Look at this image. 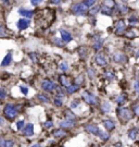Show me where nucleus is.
<instances>
[{
  "instance_id": "obj_47",
  "label": "nucleus",
  "mask_w": 139,
  "mask_h": 147,
  "mask_svg": "<svg viewBox=\"0 0 139 147\" xmlns=\"http://www.w3.org/2000/svg\"><path fill=\"white\" fill-rule=\"evenodd\" d=\"M87 73H88V76H89L90 79H93L95 75H96V71H95L93 69H88Z\"/></svg>"
},
{
  "instance_id": "obj_25",
  "label": "nucleus",
  "mask_w": 139,
  "mask_h": 147,
  "mask_svg": "<svg viewBox=\"0 0 139 147\" xmlns=\"http://www.w3.org/2000/svg\"><path fill=\"white\" fill-rule=\"evenodd\" d=\"M128 22H129V25L130 26H137L139 24V19L137 16H132L128 18Z\"/></svg>"
},
{
  "instance_id": "obj_34",
  "label": "nucleus",
  "mask_w": 139,
  "mask_h": 147,
  "mask_svg": "<svg viewBox=\"0 0 139 147\" xmlns=\"http://www.w3.org/2000/svg\"><path fill=\"white\" fill-rule=\"evenodd\" d=\"M126 101V95H120L119 97L116 98V104L118 105H123L124 102Z\"/></svg>"
},
{
  "instance_id": "obj_13",
  "label": "nucleus",
  "mask_w": 139,
  "mask_h": 147,
  "mask_svg": "<svg viewBox=\"0 0 139 147\" xmlns=\"http://www.w3.org/2000/svg\"><path fill=\"white\" fill-rule=\"evenodd\" d=\"M95 42H93V50H96V51H99L101 48L103 47V44H104V39L103 38H100V37L98 36H96L95 37Z\"/></svg>"
},
{
  "instance_id": "obj_2",
  "label": "nucleus",
  "mask_w": 139,
  "mask_h": 147,
  "mask_svg": "<svg viewBox=\"0 0 139 147\" xmlns=\"http://www.w3.org/2000/svg\"><path fill=\"white\" fill-rule=\"evenodd\" d=\"M118 116H119V119L122 122L126 123L133 119L134 117V112L133 110H130L128 108H124V107H120L118 109Z\"/></svg>"
},
{
  "instance_id": "obj_58",
  "label": "nucleus",
  "mask_w": 139,
  "mask_h": 147,
  "mask_svg": "<svg viewBox=\"0 0 139 147\" xmlns=\"http://www.w3.org/2000/svg\"><path fill=\"white\" fill-rule=\"evenodd\" d=\"M122 1H123V2H127V1H128V0H122Z\"/></svg>"
},
{
  "instance_id": "obj_9",
  "label": "nucleus",
  "mask_w": 139,
  "mask_h": 147,
  "mask_svg": "<svg viewBox=\"0 0 139 147\" xmlns=\"http://www.w3.org/2000/svg\"><path fill=\"white\" fill-rule=\"evenodd\" d=\"M95 62H96V64H98L99 67H107L108 65V60H107V58L104 57V55H102V53L96 55Z\"/></svg>"
},
{
  "instance_id": "obj_8",
  "label": "nucleus",
  "mask_w": 139,
  "mask_h": 147,
  "mask_svg": "<svg viewBox=\"0 0 139 147\" xmlns=\"http://www.w3.org/2000/svg\"><path fill=\"white\" fill-rule=\"evenodd\" d=\"M22 132H23V135L26 137L33 136L34 135V124L33 123H27V124H25L24 127H23V130H22Z\"/></svg>"
},
{
  "instance_id": "obj_26",
  "label": "nucleus",
  "mask_w": 139,
  "mask_h": 147,
  "mask_svg": "<svg viewBox=\"0 0 139 147\" xmlns=\"http://www.w3.org/2000/svg\"><path fill=\"white\" fill-rule=\"evenodd\" d=\"M53 136L56 138H63V137L66 136V132L63 131V130H56L53 132Z\"/></svg>"
},
{
  "instance_id": "obj_49",
  "label": "nucleus",
  "mask_w": 139,
  "mask_h": 147,
  "mask_svg": "<svg viewBox=\"0 0 139 147\" xmlns=\"http://www.w3.org/2000/svg\"><path fill=\"white\" fill-rule=\"evenodd\" d=\"M83 82H84V75H79V76H77L76 80H75V84H77V85H81Z\"/></svg>"
},
{
  "instance_id": "obj_19",
  "label": "nucleus",
  "mask_w": 139,
  "mask_h": 147,
  "mask_svg": "<svg viewBox=\"0 0 139 147\" xmlns=\"http://www.w3.org/2000/svg\"><path fill=\"white\" fill-rule=\"evenodd\" d=\"M59 81H60V83H61L62 86L67 87L68 85H71V80H70V78L66 76V75H64V74L59 76Z\"/></svg>"
},
{
  "instance_id": "obj_56",
  "label": "nucleus",
  "mask_w": 139,
  "mask_h": 147,
  "mask_svg": "<svg viewBox=\"0 0 139 147\" xmlns=\"http://www.w3.org/2000/svg\"><path fill=\"white\" fill-rule=\"evenodd\" d=\"M31 147H41L40 144H38V143H36V144H34V145H32Z\"/></svg>"
},
{
  "instance_id": "obj_24",
  "label": "nucleus",
  "mask_w": 139,
  "mask_h": 147,
  "mask_svg": "<svg viewBox=\"0 0 139 147\" xmlns=\"http://www.w3.org/2000/svg\"><path fill=\"white\" fill-rule=\"evenodd\" d=\"M137 135H138V130H137L136 127H134V129H130V130L128 131V137L130 138V140L135 141V140L137 138Z\"/></svg>"
},
{
  "instance_id": "obj_21",
  "label": "nucleus",
  "mask_w": 139,
  "mask_h": 147,
  "mask_svg": "<svg viewBox=\"0 0 139 147\" xmlns=\"http://www.w3.org/2000/svg\"><path fill=\"white\" fill-rule=\"evenodd\" d=\"M115 8H118L120 14H122V16L126 14V13L129 11V8L127 7V5H115Z\"/></svg>"
},
{
  "instance_id": "obj_55",
  "label": "nucleus",
  "mask_w": 139,
  "mask_h": 147,
  "mask_svg": "<svg viewBox=\"0 0 139 147\" xmlns=\"http://www.w3.org/2000/svg\"><path fill=\"white\" fill-rule=\"evenodd\" d=\"M3 145H5V138L0 137V147H3Z\"/></svg>"
},
{
  "instance_id": "obj_5",
  "label": "nucleus",
  "mask_w": 139,
  "mask_h": 147,
  "mask_svg": "<svg viewBox=\"0 0 139 147\" xmlns=\"http://www.w3.org/2000/svg\"><path fill=\"white\" fill-rule=\"evenodd\" d=\"M56 88H57V84L50 80H45L41 82V89L47 93H52L56 90Z\"/></svg>"
},
{
  "instance_id": "obj_43",
  "label": "nucleus",
  "mask_w": 139,
  "mask_h": 147,
  "mask_svg": "<svg viewBox=\"0 0 139 147\" xmlns=\"http://www.w3.org/2000/svg\"><path fill=\"white\" fill-rule=\"evenodd\" d=\"M20 90H21V93L24 95V96H26V95L28 94V87H27V86H25V85H21Z\"/></svg>"
},
{
  "instance_id": "obj_54",
  "label": "nucleus",
  "mask_w": 139,
  "mask_h": 147,
  "mask_svg": "<svg viewBox=\"0 0 139 147\" xmlns=\"http://www.w3.org/2000/svg\"><path fill=\"white\" fill-rule=\"evenodd\" d=\"M5 124V117L0 116V126H3Z\"/></svg>"
},
{
  "instance_id": "obj_39",
  "label": "nucleus",
  "mask_w": 139,
  "mask_h": 147,
  "mask_svg": "<svg viewBox=\"0 0 139 147\" xmlns=\"http://www.w3.org/2000/svg\"><path fill=\"white\" fill-rule=\"evenodd\" d=\"M24 125H25V121L24 120H19L16 122V129H17L19 131H22Z\"/></svg>"
},
{
  "instance_id": "obj_37",
  "label": "nucleus",
  "mask_w": 139,
  "mask_h": 147,
  "mask_svg": "<svg viewBox=\"0 0 139 147\" xmlns=\"http://www.w3.org/2000/svg\"><path fill=\"white\" fill-rule=\"evenodd\" d=\"M7 96H8V93H7L5 88L0 87V100H5L7 98Z\"/></svg>"
},
{
  "instance_id": "obj_45",
  "label": "nucleus",
  "mask_w": 139,
  "mask_h": 147,
  "mask_svg": "<svg viewBox=\"0 0 139 147\" xmlns=\"http://www.w3.org/2000/svg\"><path fill=\"white\" fill-rule=\"evenodd\" d=\"M53 104L57 106V107H61L62 105H63V101H62V99H60V98H54L53 99Z\"/></svg>"
},
{
  "instance_id": "obj_16",
  "label": "nucleus",
  "mask_w": 139,
  "mask_h": 147,
  "mask_svg": "<svg viewBox=\"0 0 139 147\" xmlns=\"http://www.w3.org/2000/svg\"><path fill=\"white\" fill-rule=\"evenodd\" d=\"M60 34H61V39L64 42H68L73 39L71 33H68V32L65 31V30H60Z\"/></svg>"
},
{
  "instance_id": "obj_38",
  "label": "nucleus",
  "mask_w": 139,
  "mask_h": 147,
  "mask_svg": "<svg viewBox=\"0 0 139 147\" xmlns=\"http://www.w3.org/2000/svg\"><path fill=\"white\" fill-rule=\"evenodd\" d=\"M60 70H61L62 72H66V71H68V64H67V62H65V61H63V62L60 63Z\"/></svg>"
},
{
  "instance_id": "obj_36",
  "label": "nucleus",
  "mask_w": 139,
  "mask_h": 147,
  "mask_svg": "<svg viewBox=\"0 0 139 147\" xmlns=\"http://www.w3.org/2000/svg\"><path fill=\"white\" fill-rule=\"evenodd\" d=\"M28 57H30V59H31L34 63L38 62V55H37L36 53H28Z\"/></svg>"
},
{
  "instance_id": "obj_41",
  "label": "nucleus",
  "mask_w": 139,
  "mask_h": 147,
  "mask_svg": "<svg viewBox=\"0 0 139 147\" xmlns=\"http://www.w3.org/2000/svg\"><path fill=\"white\" fill-rule=\"evenodd\" d=\"M103 5H108V7H110V8H112V9H114L115 8V2H114V0H105L104 2H103Z\"/></svg>"
},
{
  "instance_id": "obj_10",
  "label": "nucleus",
  "mask_w": 139,
  "mask_h": 147,
  "mask_svg": "<svg viewBox=\"0 0 139 147\" xmlns=\"http://www.w3.org/2000/svg\"><path fill=\"white\" fill-rule=\"evenodd\" d=\"M17 13H19L22 18H26V19H32V18L34 16V14H35V12L33 10L25 9V8H20V9L17 10Z\"/></svg>"
},
{
  "instance_id": "obj_20",
  "label": "nucleus",
  "mask_w": 139,
  "mask_h": 147,
  "mask_svg": "<svg viewBox=\"0 0 139 147\" xmlns=\"http://www.w3.org/2000/svg\"><path fill=\"white\" fill-rule=\"evenodd\" d=\"M78 56L81 58H86L88 56V48L86 46H81L78 48Z\"/></svg>"
},
{
  "instance_id": "obj_23",
  "label": "nucleus",
  "mask_w": 139,
  "mask_h": 147,
  "mask_svg": "<svg viewBox=\"0 0 139 147\" xmlns=\"http://www.w3.org/2000/svg\"><path fill=\"white\" fill-rule=\"evenodd\" d=\"M37 99L39 100L40 102H44V104H48L50 101V98L46 94H38L37 95Z\"/></svg>"
},
{
  "instance_id": "obj_53",
  "label": "nucleus",
  "mask_w": 139,
  "mask_h": 147,
  "mask_svg": "<svg viewBox=\"0 0 139 147\" xmlns=\"http://www.w3.org/2000/svg\"><path fill=\"white\" fill-rule=\"evenodd\" d=\"M62 2V0H49V3L51 5H60Z\"/></svg>"
},
{
  "instance_id": "obj_40",
  "label": "nucleus",
  "mask_w": 139,
  "mask_h": 147,
  "mask_svg": "<svg viewBox=\"0 0 139 147\" xmlns=\"http://www.w3.org/2000/svg\"><path fill=\"white\" fill-rule=\"evenodd\" d=\"M15 145V142L13 140H5V145L3 147H13Z\"/></svg>"
},
{
  "instance_id": "obj_3",
  "label": "nucleus",
  "mask_w": 139,
  "mask_h": 147,
  "mask_svg": "<svg viewBox=\"0 0 139 147\" xmlns=\"http://www.w3.org/2000/svg\"><path fill=\"white\" fill-rule=\"evenodd\" d=\"M71 10L75 16H85L88 12V7L84 2H78L72 5Z\"/></svg>"
},
{
  "instance_id": "obj_22",
  "label": "nucleus",
  "mask_w": 139,
  "mask_h": 147,
  "mask_svg": "<svg viewBox=\"0 0 139 147\" xmlns=\"http://www.w3.org/2000/svg\"><path fill=\"white\" fill-rule=\"evenodd\" d=\"M78 89H79V85L71 84L66 87V92H67V94H74V93H76V92H77Z\"/></svg>"
},
{
  "instance_id": "obj_60",
  "label": "nucleus",
  "mask_w": 139,
  "mask_h": 147,
  "mask_svg": "<svg viewBox=\"0 0 139 147\" xmlns=\"http://www.w3.org/2000/svg\"><path fill=\"white\" fill-rule=\"evenodd\" d=\"M138 99H139V98H138Z\"/></svg>"
},
{
  "instance_id": "obj_44",
  "label": "nucleus",
  "mask_w": 139,
  "mask_h": 147,
  "mask_svg": "<svg viewBox=\"0 0 139 147\" xmlns=\"http://www.w3.org/2000/svg\"><path fill=\"white\" fill-rule=\"evenodd\" d=\"M52 126H53V122L50 120L46 121V122H44V127L45 129H51Z\"/></svg>"
},
{
  "instance_id": "obj_18",
  "label": "nucleus",
  "mask_w": 139,
  "mask_h": 147,
  "mask_svg": "<svg viewBox=\"0 0 139 147\" xmlns=\"http://www.w3.org/2000/svg\"><path fill=\"white\" fill-rule=\"evenodd\" d=\"M113 10L114 9H112V8H110V7H108V5H102L100 7V11H101V13L104 14V16H111L113 14Z\"/></svg>"
},
{
  "instance_id": "obj_11",
  "label": "nucleus",
  "mask_w": 139,
  "mask_h": 147,
  "mask_svg": "<svg viewBox=\"0 0 139 147\" xmlns=\"http://www.w3.org/2000/svg\"><path fill=\"white\" fill-rule=\"evenodd\" d=\"M12 61H13V55H12V53L11 51H9V53L5 55V57H3V59H2V61H1V67L2 68H5V67H9L11 63H12Z\"/></svg>"
},
{
  "instance_id": "obj_12",
  "label": "nucleus",
  "mask_w": 139,
  "mask_h": 147,
  "mask_svg": "<svg viewBox=\"0 0 139 147\" xmlns=\"http://www.w3.org/2000/svg\"><path fill=\"white\" fill-rule=\"evenodd\" d=\"M113 60L116 63H124L127 61V57H126L123 53L118 51V53H115L113 55Z\"/></svg>"
},
{
  "instance_id": "obj_6",
  "label": "nucleus",
  "mask_w": 139,
  "mask_h": 147,
  "mask_svg": "<svg viewBox=\"0 0 139 147\" xmlns=\"http://www.w3.org/2000/svg\"><path fill=\"white\" fill-rule=\"evenodd\" d=\"M126 31V24L124 20H119L115 24V28H114V33L116 36H122Z\"/></svg>"
},
{
  "instance_id": "obj_48",
  "label": "nucleus",
  "mask_w": 139,
  "mask_h": 147,
  "mask_svg": "<svg viewBox=\"0 0 139 147\" xmlns=\"http://www.w3.org/2000/svg\"><path fill=\"white\" fill-rule=\"evenodd\" d=\"M0 3H1L2 7L7 8V7H9L11 5V0H0Z\"/></svg>"
},
{
  "instance_id": "obj_4",
  "label": "nucleus",
  "mask_w": 139,
  "mask_h": 147,
  "mask_svg": "<svg viewBox=\"0 0 139 147\" xmlns=\"http://www.w3.org/2000/svg\"><path fill=\"white\" fill-rule=\"evenodd\" d=\"M82 97H83V99L85 100V102H87L88 105L97 106L99 104L98 98L93 94H91L90 92H84L82 94Z\"/></svg>"
},
{
  "instance_id": "obj_35",
  "label": "nucleus",
  "mask_w": 139,
  "mask_h": 147,
  "mask_svg": "<svg viewBox=\"0 0 139 147\" xmlns=\"http://www.w3.org/2000/svg\"><path fill=\"white\" fill-rule=\"evenodd\" d=\"M124 35L127 37L128 39H134L135 37H136V34H135L134 31H125Z\"/></svg>"
},
{
  "instance_id": "obj_59",
  "label": "nucleus",
  "mask_w": 139,
  "mask_h": 147,
  "mask_svg": "<svg viewBox=\"0 0 139 147\" xmlns=\"http://www.w3.org/2000/svg\"><path fill=\"white\" fill-rule=\"evenodd\" d=\"M138 78H139V73H138Z\"/></svg>"
},
{
  "instance_id": "obj_28",
  "label": "nucleus",
  "mask_w": 139,
  "mask_h": 147,
  "mask_svg": "<svg viewBox=\"0 0 139 147\" xmlns=\"http://www.w3.org/2000/svg\"><path fill=\"white\" fill-rule=\"evenodd\" d=\"M8 35V30L3 23L0 22V37H5Z\"/></svg>"
},
{
  "instance_id": "obj_15",
  "label": "nucleus",
  "mask_w": 139,
  "mask_h": 147,
  "mask_svg": "<svg viewBox=\"0 0 139 147\" xmlns=\"http://www.w3.org/2000/svg\"><path fill=\"white\" fill-rule=\"evenodd\" d=\"M85 130L89 133H91L93 135H97L98 136L99 132H100V129H99L98 126H96L95 124H87V125H85Z\"/></svg>"
},
{
  "instance_id": "obj_7",
  "label": "nucleus",
  "mask_w": 139,
  "mask_h": 147,
  "mask_svg": "<svg viewBox=\"0 0 139 147\" xmlns=\"http://www.w3.org/2000/svg\"><path fill=\"white\" fill-rule=\"evenodd\" d=\"M31 19H26V18H21L19 19V21L16 22V27L19 31H24L26 28L31 26Z\"/></svg>"
},
{
  "instance_id": "obj_1",
  "label": "nucleus",
  "mask_w": 139,
  "mask_h": 147,
  "mask_svg": "<svg viewBox=\"0 0 139 147\" xmlns=\"http://www.w3.org/2000/svg\"><path fill=\"white\" fill-rule=\"evenodd\" d=\"M21 105L19 104H7L3 107V117L8 120H14L19 116Z\"/></svg>"
},
{
  "instance_id": "obj_51",
  "label": "nucleus",
  "mask_w": 139,
  "mask_h": 147,
  "mask_svg": "<svg viewBox=\"0 0 139 147\" xmlns=\"http://www.w3.org/2000/svg\"><path fill=\"white\" fill-rule=\"evenodd\" d=\"M134 90L139 94V81H135L134 82Z\"/></svg>"
},
{
  "instance_id": "obj_42",
  "label": "nucleus",
  "mask_w": 139,
  "mask_h": 147,
  "mask_svg": "<svg viewBox=\"0 0 139 147\" xmlns=\"http://www.w3.org/2000/svg\"><path fill=\"white\" fill-rule=\"evenodd\" d=\"M78 106H79V100L78 99H74L71 101V104H70V107L72 108V109H75V108H77Z\"/></svg>"
},
{
  "instance_id": "obj_52",
  "label": "nucleus",
  "mask_w": 139,
  "mask_h": 147,
  "mask_svg": "<svg viewBox=\"0 0 139 147\" xmlns=\"http://www.w3.org/2000/svg\"><path fill=\"white\" fill-rule=\"evenodd\" d=\"M133 112H134V115H137V116H139V105L134 106V109H133Z\"/></svg>"
},
{
  "instance_id": "obj_46",
  "label": "nucleus",
  "mask_w": 139,
  "mask_h": 147,
  "mask_svg": "<svg viewBox=\"0 0 139 147\" xmlns=\"http://www.w3.org/2000/svg\"><path fill=\"white\" fill-rule=\"evenodd\" d=\"M97 0H84V3L87 5V7H93L96 3Z\"/></svg>"
},
{
  "instance_id": "obj_27",
  "label": "nucleus",
  "mask_w": 139,
  "mask_h": 147,
  "mask_svg": "<svg viewBox=\"0 0 139 147\" xmlns=\"http://www.w3.org/2000/svg\"><path fill=\"white\" fill-rule=\"evenodd\" d=\"M98 136L102 140V141H109L110 140V133L108 131H100L98 134Z\"/></svg>"
},
{
  "instance_id": "obj_57",
  "label": "nucleus",
  "mask_w": 139,
  "mask_h": 147,
  "mask_svg": "<svg viewBox=\"0 0 139 147\" xmlns=\"http://www.w3.org/2000/svg\"><path fill=\"white\" fill-rule=\"evenodd\" d=\"M136 57H137V58L139 57V49H137V50H136Z\"/></svg>"
},
{
  "instance_id": "obj_32",
  "label": "nucleus",
  "mask_w": 139,
  "mask_h": 147,
  "mask_svg": "<svg viewBox=\"0 0 139 147\" xmlns=\"http://www.w3.org/2000/svg\"><path fill=\"white\" fill-rule=\"evenodd\" d=\"M64 115H65L66 119H68V120L75 121V119H76V116L73 113L72 111H70V110H65V111H64Z\"/></svg>"
},
{
  "instance_id": "obj_31",
  "label": "nucleus",
  "mask_w": 139,
  "mask_h": 147,
  "mask_svg": "<svg viewBox=\"0 0 139 147\" xmlns=\"http://www.w3.org/2000/svg\"><path fill=\"white\" fill-rule=\"evenodd\" d=\"M99 11H100V7L97 5V7H93L91 9H88V13H89V16H95L97 13H98Z\"/></svg>"
},
{
  "instance_id": "obj_50",
  "label": "nucleus",
  "mask_w": 139,
  "mask_h": 147,
  "mask_svg": "<svg viewBox=\"0 0 139 147\" xmlns=\"http://www.w3.org/2000/svg\"><path fill=\"white\" fill-rule=\"evenodd\" d=\"M30 1H31V5L33 7H38L42 2V0H30Z\"/></svg>"
},
{
  "instance_id": "obj_29",
  "label": "nucleus",
  "mask_w": 139,
  "mask_h": 147,
  "mask_svg": "<svg viewBox=\"0 0 139 147\" xmlns=\"http://www.w3.org/2000/svg\"><path fill=\"white\" fill-rule=\"evenodd\" d=\"M52 42H53L56 46H58V47H64V45H65L61 38H58V37H54V38L52 39Z\"/></svg>"
},
{
  "instance_id": "obj_33",
  "label": "nucleus",
  "mask_w": 139,
  "mask_h": 147,
  "mask_svg": "<svg viewBox=\"0 0 139 147\" xmlns=\"http://www.w3.org/2000/svg\"><path fill=\"white\" fill-rule=\"evenodd\" d=\"M101 110H102V112H104V113H105V112H109V111L111 110V105H110L109 102H107V101L103 102L102 106H101Z\"/></svg>"
},
{
  "instance_id": "obj_30",
  "label": "nucleus",
  "mask_w": 139,
  "mask_h": 147,
  "mask_svg": "<svg viewBox=\"0 0 139 147\" xmlns=\"http://www.w3.org/2000/svg\"><path fill=\"white\" fill-rule=\"evenodd\" d=\"M104 78H105L107 80L112 81V80L115 79V75H114L113 71H111V70H107V71L104 72Z\"/></svg>"
},
{
  "instance_id": "obj_17",
  "label": "nucleus",
  "mask_w": 139,
  "mask_h": 147,
  "mask_svg": "<svg viewBox=\"0 0 139 147\" xmlns=\"http://www.w3.org/2000/svg\"><path fill=\"white\" fill-rule=\"evenodd\" d=\"M103 125L104 127L108 130V131H112L115 129V122L113 120H110V119H105V120H103Z\"/></svg>"
},
{
  "instance_id": "obj_14",
  "label": "nucleus",
  "mask_w": 139,
  "mask_h": 147,
  "mask_svg": "<svg viewBox=\"0 0 139 147\" xmlns=\"http://www.w3.org/2000/svg\"><path fill=\"white\" fill-rule=\"evenodd\" d=\"M59 125L61 126L62 129H72L73 126L75 125V122L73 120H68V119H65V120L60 121Z\"/></svg>"
}]
</instances>
